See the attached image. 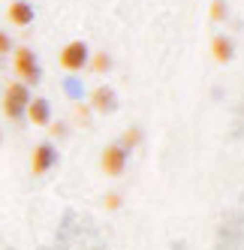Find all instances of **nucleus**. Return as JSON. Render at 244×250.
<instances>
[{
    "instance_id": "5",
    "label": "nucleus",
    "mask_w": 244,
    "mask_h": 250,
    "mask_svg": "<svg viewBox=\"0 0 244 250\" xmlns=\"http://www.w3.org/2000/svg\"><path fill=\"white\" fill-rule=\"evenodd\" d=\"M55 160H58L55 148H51L48 142H42V145H37V148H33V154H30V172L33 175H45L51 166H55Z\"/></svg>"
},
{
    "instance_id": "3",
    "label": "nucleus",
    "mask_w": 244,
    "mask_h": 250,
    "mask_svg": "<svg viewBox=\"0 0 244 250\" xmlns=\"http://www.w3.org/2000/svg\"><path fill=\"white\" fill-rule=\"evenodd\" d=\"M88 45H84L81 40H73V42H66L61 48V66L66 69V73H79V69L88 66Z\"/></svg>"
},
{
    "instance_id": "14",
    "label": "nucleus",
    "mask_w": 244,
    "mask_h": 250,
    "mask_svg": "<svg viewBox=\"0 0 244 250\" xmlns=\"http://www.w3.org/2000/svg\"><path fill=\"white\" fill-rule=\"evenodd\" d=\"M9 51H12V40L6 37L3 30H0V58H3V55H9Z\"/></svg>"
},
{
    "instance_id": "13",
    "label": "nucleus",
    "mask_w": 244,
    "mask_h": 250,
    "mask_svg": "<svg viewBox=\"0 0 244 250\" xmlns=\"http://www.w3.org/2000/svg\"><path fill=\"white\" fill-rule=\"evenodd\" d=\"M76 118L81 127H88V121H91V112H88V105H76Z\"/></svg>"
},
{
    "instance_id": "8",
    "label": "nucleus",
    "mask_w": 244,
    "mask_h": 250,
    "mask_svg": "<svg viewBox=\"0 0 244 250\" xmlns=\"http://www.w3.org/2000/svg\"><path fill=\"white\" fill-rule=\"evenodd\" d=\"M6 15H9V21H12L15 27H27V24L33 21V9H30V3H24V0H15V3H9Z\"/></svg>"
},
{
    "instance_id": "11",
    "label": "nucleus",
    "mask_w": 244,
    "mask_h": 250,
    "mask_svg": "<svg viewBox=\"0 0 244 250\" xmlns=\"http://www.w3.org/2000/svg\"><path fill=\"white\" fill-rule=\"evenodd\" d=\"M139 142H142V133H139V130L133 127V130H127L124 136H121V142H118V145L124 148V151H130V148H136V145H139Z\"/></svg>"
},
{
    "instance_id": "6",
    "label": "nucleus",
    "mask_w": 244,
    "mask_h": 250,
    "mask_svg": "<svg viewBox=\"0 0 244 250\" xmlns=\"http://www.w3.org/2000/svg\"><path fill=\"white\" fill-rule=\"evenodd\" d=\"M115 105H118V97H115V91H112L109 84H100V87L91 91V109L94 112L109 115V112H115Z\"/></svg>"
},
{
    "instance_id": "16",
    "label": "nucleus",
    "mask_w": 244,
    "mask_h": 250,
    "mask_svg": "<svg viewBox=\"0 0 244 250\" xmlns=\"http://www.w3.org/2000/svg\"><path fill=\"white\" fill-rule=\"evenodd\" d=\"M51 136H66V127H63V124H51Z\"/></svg>"
},
{
    "instance_id": "15",
    "label": "nucleus",
    "mask_w": 244,
    "mask_h": 250,
    "mask_svg": "<svg viewBox=\"0 0 244 250\" xmlns=\"http://www.w3.org/2000/svg\"><path fill=\"white\" fill-rule=\"evenodd\" d=\"M106 208H109V211L121 208V196H118V193H109V196H106Z\"/></svg>"
},
{
    "instance_id": "7",
    "label": "nucleus",
    "mask_w": 244,
    "mask_h": 250,
    "mask_svg": "<svg viewBox=\"0 0 244 250\" xmlns=\"http://www.w3.org/2000/svg\"><path fill=\"white\" fill-rule=\"evenodd\" d=\"M24 115H27L30 124H37V127H48V124H51V105H48L42 97H37V100L27 103Z\"/></svg>"
},
{
    "instance_id": "10",
    "label": "nucleus",
    "mask_w": 244,
    "mask_h": 250,
    "mask_svg": "<svg viewBox=\"0 0 244 250\" xmlns=\"http://www.w3.org/2000/svg\"><path fill=\"white\" fill-rule=\"evenodd\" d=\"M88 63H91V69H94V73H109V69H112V58L106 55V51H100V55L88 58Z\"/></svg>"
},
{
    "instance_id": "4",
    "label": "nucleus",
    "mask_w": 244,
    "mask_h": 250,
    "mask_svg": "<svg viewBox=\"0 0 244 250\" xmlns=\"http://www.w3.org/2000/svg\"><path fill=\"white\" fill-rule=\"evenodd\" d=\"M100 169L106 175H124L127 169V151L121 145H109L106 151L100 154Z\"/></svg>"
},
{
    "instance_id": "9",
    "label": "nucleus",
    "mask_w": 244,
    "mask_h": 250,
    "mask_svg": "<svg viewBox=\"0 0 244 250\" xmlns=\"http://www.w3.org/2000/svg\"><path fill=\"white\" fill-rule=\"evenodd\" d=\"M211 55H214V61H220V63L232 61V40H229V37H214V40H211Z\"/></svg>"
},
{
    "instance_id": "1",
    "label": "nucleus",
    "mask_w": 244,
    "mask_h": 250,
    "mask_svg": "<svg viewBox=\"0 0 244 250\" xmlns=\"http://www.w3.org/2000/svg\"><path fill=\"white\" fill-rule=\"evenodd\" d=\"M27 103H30V97H27V84H21V82H9L6 91H3V115H6L9 121L24 118Z\"/></svg>"
},
{
    "instance_id": "2",
    "label": "nucleus",
    "mask_w": 244,
    "mask_h": 250,
    "mask_svg": "<svg viewBox=\"0 0 244 250\" xmlns=\"http://www.w3.org/2000/svg\"><path fill=\"white\" fill-rule=\"evenodd\" d=\"M15 73H19L21 84H40V63H37V55L27 48V45H19L15 48Z\"/></svg>"
},
{
    "instance_id": "12",
    "label": "nucleus",
    "mask_w": 244,
    "mask_h": 250,
    "mask_svg": "<svg viewBox=\"0 0 244 250\" xmlns=\"http://www.w3.org/2000/svg\"><path fill=\"white\" fill-rule=\"evenodd\" d=\"M211 19L214 21H223L226 19V3H223V0H214V3H211Z\"/></svg>"
}]
</instances>
